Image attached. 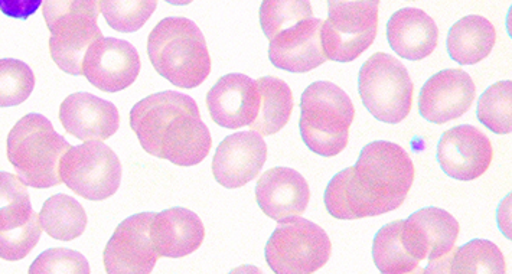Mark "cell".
I'll return each mask as SVG.
<instances>
[{"instance_id": "cell-1", "label": "cell", "mask_w": 512, "mask_h": 274, "mask_svg": "<svg viewBox=\"0 0 512 274\" xmlns=\"http://www.w3.org/2000/svg\"><path fill=\"white\" fill-rule=\"evenodd\" d=\"M416 178L409 153L391 142H371L351 168L325 189V208L337 220H363L399 210Z\"/></svg>"}, {"instance_id": "cell-2", "label": "cell", "mask_w": 512, "mask_h": 274, "mask_svg": "<svg viewBox=\"0 0 512 274\" xmlns=\"http://www.w3.org/2000/svg\"><path fill=\"white\" fill-rule=\"evenodd\" d=\"M130 127L143 150L176 166L198 165L213 148L198 104L175 91L140 100L130 112Z\"/></svg>"}, {"instance_id": "cell-3", "label": "cell", "mask_w": 512, "mask_h": 274, "mask_svg": "<svg viewBox=\"0 0 512 274\" xmlns=\"http://www.w3.org/2000/svg\"><path fill=\"white\" fill-rule=\"evenodd\" d=\"M153 68L179 88L201 86L211 73L210 50L201 29L187 18H165L148 38Z\"/></svg>"}, {"instance_id": "cell-4", "label": "cell", "mask_w": 512, "mask_h": 274, "mask_svg": "<svg viewBox=\"0 0 512 274\" xmlns=\"http://www.w3.org/2000/svg\"><path fill=\"white\" fill-rule=\"evenodd\" d=\"M355 107L348 94L329 81H316L300 99L303 143L316 155L332 158L347 149Z\"/></svg>"}, {"instance_id": "cell-5", "label": "cell", "mask_w": 512, "mask_h": 274, "mask_svg": "<svg viewBox=\"0 0 512 274\" xmlns=\"http://www.w3.org/2000/svg\"><path fill=\"white\" fill-rule=\"evenodd\" d=\"M70 143L55 132L42 114L22 117L6 142V152L13 168L28 187L47 189L61 184L60 163Z\"/></svg>"}, {"instance_id": "cell-6", "label": "cell", "mask_w": 512, "mask_h": 274, "mask_svg": "<svg viewBox=\"0 0 512 274\" xmlns=\"http://www.w3.org/2000/svg\"><path fill=\"white\" fill-rule=\"evenodd\" d=\"M358 90L368 112L380 122L397 125L412 112V77L397 58L386 52H375L365 61L358 75Z\"/></svg>"}, {"instance_id": "cell-7", "label": "cell", "mask_w": 512, "mask_h": 274, "mask_svg": "<svg viewBox=\"0 0 512 274\" xmlns=\"http://www.w3.org/2000/svg\"><path fill=\"white\" fill-rule=\"evenodd\" d=\"M381 0H328V19L321 22L326 60L351 63L373 45L378 34Z\"/></svg>"}, {"instance_id": "cell-8", "label": "cell", "mask_w": 512, "mask_h": 274, "mask_svg": "<svg viewBox=\"0 0 512 274\" xmlns=\"http://www.w3.org/2000/svg\"><path fill=\"white\" fill-rule=\"evenodd\" d=\"M264 253L277 274H312L331 259L332 243L319 225L299 217L276 228Z\"/></svg>"}, {"instance_id": "cell-9", "label": "cell", "mask_w": 512, "mask_h": 274, "mask_svg": "<svg viewBox=\"0 0 512 274\" xmlns=\"http://www.w3.org/2000/svg\"><path fill=\"white\" fill-rule=\"evenodd\" d=\"M122 174V162L116 153L100 142L71 146L60 163L61 182L88 201L113 197L122 182Z\"/></svg>"}, {"instance_id": "cell-10", "label": "cell", "mask_w": 512, "mask_h": 274, "mask_svg": "<svg viewBox=\"0 0 512 274\" xmlns=\"http://www.w3.org/2000/svg\"><path fill=\"white\" fill-rule=\"evenodd\" d=\"M461 225L442 208H423L401 221L404 249L419 273H435L458 241Z\"/></svg>"}, {"instance_id": "cell-11", "label": "cell", "mask_w": 512, "mask_h": 274, "mask_svg": "<svg viewBox=\"0 0 512 274\" xmlns=\"http://www.w3.org/2000/svg\"><path fill=\"white\" fill-rule=\"evenodd\" d=\"M140 73L139 52L123 39L101 37L88 47L81 75L104 93H119L135 83Z\"/></svg>"}, {"instance_id": "cell-12", "label": "cell", "mask_w": 512, "mask_h": 274, "mask_svg": "<svg viewBox=\"0 0 512 274\" xmlns=\"http://www.w3.org/2000/svg\"><path fill=\"white\" fill-rule=\"evenodd\" d=\"M155 212L132 215L116 231L104 249V270L110 274H149L155 269L159 254L150 237V223Z\"/></svg>"}, {"instance_id": "cell-13", "label": "cell", "mask_w": 512, "mask_h": 274, "mask_svg": "<svg viewBox=\"0 0 512 274\" xmlns=\"http://www.w3.org/2000/svg\"><path fill=\"white\" fill-rule=\"evenodd\" d=\"M494 159L491 140L475 126L463 125L446 130L438 146L442 171L458 181H474L487 174Z\"/></svg>"}, {"instance_id": "cell-14", "label": "cell", "mask_w": 512, "mask_h": 274, "mask_svg": "<svg viewBox=\"0 0 512 274\" xmlns=\"http://www.w3.org/2000/svg\"><path fill=\"white\" fill-rule=\"evenodd\" d=\"M476 86L471 75L459 68L433 75L419 96V113L427 122L445 125L459 119L475 103Z\"/></svg>"}, {"instance_id": "cell-15", "label": "cell", "mask_w": 512, "mask_h": 274, "mask_svg": "<svg viewBox=\"0 0 512 274\" xmlns=\"http://www.w3.org/2000/svg\"><path fill=\"white\" fill-rule=\"evenodd\" d=\"M266 161L267 145L259 133H234L225 137L215 150V181L228 189L244 187L260 174Z\"/></svg>"}, {"instance_id": "cell-16", "label": "cell", "mask_w": 512, "mask_h": 274, "mask_svg": "<svg viewBox=\"0 0 512 274\" xmlns=\"http://www.w3.org/2000/svg\"><path fill=\"white\" fill-rule=\"evenodd\" d=\"M256 201L267 217L285 224L305 214L311 201V188L298 171L280 166L264 172L259 179Z\"/></svg>"}, {"instance_id": "cell-17", "label": "cell", "mask_w": 512, "mask_h": 274, "mask_svg": "<svg viewBox=\"0 0 512 274\" xmlns=\"http://www.w3.org/2000/svg\"><path fill=\"white\" fill-rule=\"evenodd\" d=\"M256 83L244 74H227L211 87L207 107L211 119L225 129L250 126L259 113Z\"/></svg>"}, {"instance_id": "cell-18", "label": "cell", "mask_w": 512, "mask_h": 274, "mask_svg": "<svg viewBox=\"0 0 512 274\" xmlns=\"http://www.w3.org/2000/svg\"><path fill=\"white\" fill-rule=\"evenodd\" d=\"M60 122L67 133L83 142H103L119 130L120 114L110 101L74 93L61 104Z\"/></svg>"}, {"instance_id": "cell-19", "label": "cell", "mask_w": 512, "mask_h": 274, "mask_svg": "<svg viewBox=\"0 0 512 274\" xmlns=\"http://www.w3.org/2000/svg\"><path fill=\"white\" fill-rule=\"evenodd\" d=\"M321 19L311 18L270 39V63L289 73H309L326 60L321 44Z\"/></svg>"}, {"instance_id": "cell-20", "label": "cell", "mask_w": 512, "mask_h": 274, "mask_svg": "<svg viewBox=\"0 0 512 274\" xmlns=\"http://www.w3.org/2000/svg\"><path fill=\"white\" fill-rule=\"evenodd\" d=\"M150 237L159 257L181 259L195 253L205 238L201 218L187 208H169L153 214Z\"/></svg>"}, {"instance_id": "cell-21", "label": "cell", "mask_w": 512, "mask_h": 274, "mask_svg": "<svg viewBox=\"0 0 512 274\" xmlns=\"http://www.w3.org/2000/svg\"><path fill=\"white\" fill-rule=\"evenodd\" d=\"M391 50L410 61L425 60L439 44V28L422 9L404 8L394 12L387 24Z\"/></svg>"}, {"instance_id": "cell-22", "label": "cell", "mask_w": 512, "mask_h": 274, "mask_svg": "<svg viewBox=\"0 0 512 274\" xmlns=\"http://www.w3.org/2000/svg\"><path fill=\"white\" fill-rule=\"evenodd\" d=\"M495 42V26L484 16L469 15L450 28L446 44L453 61L461 65H475L491 54Z\"/></svg>"}, {"instance_id": "cell-23", "label": "cell", "mask_w": 512, "mask_h": 274, "mask_svg": "<svg viewBox=\"0 0 512 274\" xmlns=\"http://www.w3.org/2000/svg\"><path fill=\"white\" fill-rule=\"evenodd\" d=\"M259 113L249 126L260 136H272L288 125L293 113V93L280 78L267 75L256 81Z\"/></svg>"}, {"instance_id": "cell-24", "label": "cell", "mask_w": 512, "mask_h": 274, "mask_svg": "<svg viewBox=\"0 0 512 274\" xmlns=\"http://www.w3.org/2000/svg\"><path fill=\"white\" fill-rule=\"evenodd\" d=\"M435 273L504 274L507 273V263L498 246L491 241L476 238L458 249L453 247L449 256L436 267Z\"/></svg>"}, {"instance_id": "cell-25", "label": "cell", "mask_w": 512, "mask_h": 274, "mask_svg": "<svg viewBox=\"0 0 512 274\" xmlns=\"http://www.w3.org/2000/svg\"><path fill=\"white\" fill-rule=\"evenodd\" d=\"M42 230L48 236L60 241L75 240L86 231L88 218L86 210L70 195H52L45 201L39 212Z\"/></svg>"}, {"instance_id": "cell-26", "label": "cell", "mask_w": 512, "mask_h": 274, "mask_svg": "<svg viewBox=\"0 0 512 274\" xmlns=\"http://www.w3.org/2000/svg\"><path fill=\"white\" fill-rule=\"evenodd\" d=\"M35 214L24 179L0 172V233L22 227Z\"/></svg>"}, {"instance_id": "cell-27", "label": "cell", "mask_w": 512, "mask_h": 274, "mask_svg": "<svg viewBox=\"0 0 512 274\" xmlns=\"http://www.w3.org/2000/svg\"><path fill=\"white\" fill-rule=\"evenodd\" d=\"M401 221L384 225L373 243V260L377 269L384 274H414L419 273L412 259L404 249L400 237Z\"/></svg>"}, {"instance_id": "cell-28", "label": "cell", "mask_w": 512, "mask_h": 274, "mask_svg": "<svg viewBox=\"0 0 512 274\" xmlns=\"http://www.w3.org/2000/svg\"><path fill=\"white\" fill-rule=\"evenodd\" d=\"M512 81H500L482 94L476 107L479 122L497 135L512 130Z\"/></svg>"}, {"instance_id": "cell-29", "label": "cell", "mask_w": 512, "mask_h": 274, "mask_svg": "<svg viewBox=\"0 0 512 274\" xmlns=\"http://www.w3.org/2000/svg\"><path fill=\"white\" fill-rule=\"evenodd\" d=\"M311 18V0H263L260 6V25L269 41L280 32Z\"/></svg>"}, {"instance_id": "cell-30", "label": "cell", "mask_w": 512, "mask_h": 274, "mask_svg": "<svg viewBox=\"0 0 512 274\" xmlns=\"http://www.w3.org/2000/svg\"><path fill=\"white\" fill-rule=\"evenodd\" d=\"M159 0H100V11L110 28L123 34L139 31L158 8Z\"/></svg>"}, {"instance_id": "cell-31", "label": "cell", "mask_w": 512, "mask_h": 274, "mask_svg": "<svg viewBox=\"0 0 512 274\" xmlns=\"http://www.w3.org/2000/svg\"><path fill=\"white\" fill-rule=\"evenodd\" d=\"M35 87V74L28 64L15 58L0 60V107L19 106L29 99Z\"/></svg>"}, {"instance_id": "cell-32", "label": "cell", "mask_w": 512, "mask_h": 274, "mask_svg": "<svg viewBox=\"0 0 512 274\" xmlns=\"http://www.w3.org/2000/svg\"><path fill=\"white\" fill-rule=\"evenodd\" d=\"M42 236V225L39 215L35 214L22 227L0 233V259L6 262H18L25 259L37 247Z\"/></svg>"}, {"instance_id": "cell-33", "label": "cell", "mask_w": 512, "mask_h": 274, "mask_svg": "<svg viewBox=\"0 0 512 274\" xmlns=\"http://www.w3.org/2000/svg\"><path fill=\"white\" fill-rule=\"evenodd\" d=\"M90 264L78 251L68 249H51L44 251L29 267L31 274H88Z\"/></svg>"}, {"instance_id": "cell-34", "label": "cell", "mask_w": 512, "mask_h": 274, "mask_svg": "<svg viewBox=\"0 0 512 274\" xmlns=\"http://www.w3.org/2000/svg\"><path fill=\"white\" fill-rule=\"evenodd\" d=\"M73 12L100 13V0H44L42 15L47 26Z\"/></svg>"}, {"instance_id": "cell-35", "label": "cell", "mask_w": 512, "mask_h": 274, "mask_svg": "<svg viewBox=\"0 0 512 274\" xmlns=\"http://www.w3.org/2000/svg\"><path fill=\"white\" fill-rule=\"evenodd\" d=\"M44 0H0V11L13 19H28L41 8Z\"/></svg>"}, {"instance_id": "cell-36", "label": "cell", "mask_w": 512, "mask_h": 274, "mask_svg": "<svg viewBox=\"0 0 512 274\" xmlns=\"http://www.w3.org/2000/svg\"><path fill=\"white\" fill-rule=\"evenodd\" d=\"M165 2L171 3V5L175 6H187L189 3L194 2V0H165Z\"/></svg>"}, {"instance_id": "cell-37", "label": "cell", "mask_w": 512, "mask_h": 274, "mask_svg": "<svg viewBox=\"0 0 512 274\" xmlns=\"http://www.w3.org/2000/svg\"><path fill=\"white\" fill-rule=\"evenodd\" d=\"M410 2H417V0H410Z\"/></svg>"}]
</instances>
